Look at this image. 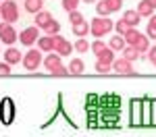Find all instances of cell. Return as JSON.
Returning <instances> with one entry per match:
<instances>
[{"mask_svg":"<svg viewBox=\"0 0 156 137\" xmlns=\"http://www.w3.org/2000/svg\"><path fill=\"white\" fill-rule=\"evenodd\" d=\"M73 48L77 50V52H87V50L92 48V46H90V44L85 42L83 37H81V39H77V42H75V46H73Z\"/></svg>","mask_w":156,"mask_h":137,"instance_id":"83f0119b","label":"cell"},{"mask_svg":"<svg viewBox=\"0 0 156 137\" xmlns=\"http://www.w3.org/2000/svg\"><path fill=\"white\" fill-rule=\"evenodd\" d=\"M42 4H44V0H25V11L40 12L42 11Z\"/></svg>","mask_w":156,"mask_h":137,"instance_id":"d6986e66","label":"cell"},{"mask_svg":"<svg viewBox=\"0 0 156 137\" xmlns=\"http://www.w3.org/2000/svg\"><path fill=\"white\" fill-rule=\"evenodd\" d=\"M40 62H44V58H42V52L40 50H29L27 54L23 56V67L27 69V71H36L37 67H40Z\"/></svg>","mask_w":156,"mask_h":137,"instance_id":"5b68a950","label":"cell"},{"mask_svg":"<svg viewBox=\"0 0 156 137\" xmlns=\"http://www.w3.org/2000/svg\"><path fill=\"white\" fill-rule=\"evenodd\" d=\"M125 44H127V42H125L123 36H115V37H110V42H108V46H110L112 50H123Z\"/></svg>","mask_w":156,"mask_h":137,"instance_id":"ffe728a7","label":"cell"},{"mask_svg":"<svg viewBox=\"0 0 156 137\" xmlns=\"http://www.w3.org/2000/svg\"><path fill=\"white\" fill-rule=\"evenodd\" d=\"M123 56H125L127 60H135V58H140V50L129 44V46H125V48H123Z\"/></svg>","mask_w":156,"mask_h":137,"instance_id":"2e32d148","label":"cell"},{"mask_svg":"<svg viewBox=\"0 0 156 137\" xmlns=\"http://www.w3.org/2000/svg\"><path fill=\"white\" fill-rule=\"evenodd\" d=\"M140 19H142V15L137 11H125V15H123V21L127 25H131V27H135V25L140 23Z\"/></svg>","mask_w":156,"mask_h":137,"instance_id":"7c38bea8","label":"cell"},{"mask_svg":"<svg viewBox=\"0 0 156 137\" xmlns=\"http://www.w3.org/2000/svg\"><path fill=\"white\" fill-rule=\"evenodd\" d=\"M83 2H87V4H94V2H98V0H83Z\"/></svg>","mask_w":156,"mask_h":137,"instance_id":"d6a6232c","label":"cell"},{"mask_svg":"<svg viewBox=\"0 0 156 137\" xmlns=\"http://www.w3.org/2000/svg\"><path fill=\"white\" fill-rule=\"evenodd\" d=\"M79 2L81 0H62V9L67 12H71V11H75L77 6H79Z\"/></svg>","mask_w":156,"mask_h":137,"instance_id":"4316f807","label":"cell"},{"mask_svg":"<svg viewBox=\"0 0 156 137\" xmlns=\"http://www.w3.org/2000/svg\"><path fill=\"white\" fill-rule=\"evenodd\" d=\"M112 71H117L119 75H135V71H133V67H131V60H127L125 56L112 62Z\"/></svg>","mask_w":156,"mask_h":137,"instance_id":"ba28073f","label":"cell"},{"mask_svg":"<svg viewBox=\"0 0 156 137\" xmlns=\"http://www.w3.org/2000/svg\"><path fill=\"white\" fill-rule=\"evenodd\" d=\"M52 21V12H48V11H40V12H36V25L37 27H46V25Z\"/></svg>","mask_w":156,"mask_h":137,"instance_id":"8fae6325","label":"cell"},{"mask_svg":"<svg viewBox=\"0 0 156 137\" xmlns=\"http://www.w3.org/2000/svg\"><path fill=\"white\" fill-rule=\"evenodd\" d=\"M148 37L156 39V15H152L150 21H148Z\"/></svg>","mask_w":156,"mask_h":137,"instance_id":"cb8c5ba5","label":"cell"},{"mask_svg":"<svg viewBox=\"0 0 156 137\" xmlns=\"http://www.w3.org/2000/svg\"><path fill=\"white\" fill-rule=\"evenodd\" d=\"M106 4H108V9H110V12H117L123 6V0H106Z\"/></svg>","mask_w":156,"mask_h":137,"instance_id":"f546056e","label":"cell"},{"mask_svg":"<svg viewBox=\"0 0 156 137\" xmlns=\"http://www.w3.org/2000/svg\"><path fill=\"white\" fill-rule=\"evenodd\" d=\"M123 37H125V42H127V44H131V46H133V44L137 42V37H140V31H137L135 27H131V29H129Z\"/></svg>","mask_w":156,"mask_h":137,"instance_id":"7402d4cb","label":"cell"},{"mask_svg":"<svg viewBox=\"0 0 156 137\" xmlns=\"http://www.w3.org/2000/svg\"><path fill=\"white\" fill-rule=\"evenodd\" d=\"M133 46L140 50V54H144V52H148V50H150V37H148V36H142V33H140L137 42H135Z\"/></svg>","mask_w":156,"mask_h":137,"instance_id":"5bb4252c","label":"cell"},{"mask_svg":"<svg viewBox=\"0 0 156 137\" xmlns=\"http://www.w3.org/2000/svg\"><path fill=\"white\" fill-rule=\"evenodd\" d=\"M96 12L100 15V17H108V15H110V9H108L106 0H102V2H96Z\"/></svg>","mask_w":156,"mask_h":137,"instance_id":"603a6c76","label":"cell"},{"mask_svg":"<svg viewBox=\"0 0 156 137\" xmlns=\"http://www.w3.org/2000/svg\"><path fill=\"white\" fill-rule=\"evenodd\" d=\"M137 12H140L142 17H152V15H154V6H152L148 0H142V2L137 4Z\"/></svg>","mask_w":156,"mask_h":137,"instance_id":"4fadbf2b","label":"cell"},{"mask_svg":"<svg viewBox=\"0 0 156 137\" xmlns=\"http://www.w3.org/2000/svg\"><path fill=\"white\" fill-rule=\"evenodd\" d=\"M154 64H156V62H154Z\"/></svg>","mask_w":156,"mask_h":137,"instance_id":"e575fe53","label":"cell"},{"mask_svg":"<svg viewBox=\"0 0 156 137\" xmlns=\"http://www.w3.org/2000/svg\"><path fill=\"white\" fill-rule=\"evenodd\" d=\"M52 37H54V50H56V54H60V56H69V54H71V50H73L71 44H69L62 36H58V33H56V36H52Z\"/></svg>","mask_w":156,"mask_h":137,"instance_id":"52a82bcc","label":"cell"},{"mask_svg":"<svg viewBox=\"0 0 156 137\" xmlns=\"http://www.w3.org/2000/svg\"><path fill=\"white\" fill-rule=\"evenodd\" d=\"M44 64H46V69H48L52 75H58V77L69 75V69H65L62 62H60V54H48V56L44 58Z\"/></svg>","mask_w":156,"mask_h":137,"instance_id":"3957f363","label":"cell"},{"mask_svg":"<svg viewBox=\"0 0 156 137\" xmlns=\"http://www.w3.org/2000/svg\"><path fill=\"white\" fill-rule=\"evenodd\" d=\"M0 75H11V64H9L6 60L0 64Z\"/></svg>","mask_w":156,"mask_h":137,"instance_id":"4dcf8cb0","label":"cell"},{"mask_svg":"<svg viewBox=\"0 0 156 137\" xmlns=\"http://www.w3.org/2000/svg\"><path fill=\"white\" fill-rule=\"evenodd\" d=\"M112 62H115V50L108 46L102 54H98V62H96V71L98 73H110L112 71Z\"/></svg>","mask_w":156,"mask_h":137,"instance_id":"7a4b0ae2","label":"cell"},{"mask_svg":"<svg viewBox=\"0 0 156 137\" xmlns=\"http://www.w3.org/2000/svg\"><path fill=\"white\" fill-rule=\"evenodd\" d=\"M115 29L119 31V36H125V33L131 29V25H127L125 21H123V19H121V21H117V23H115Z\"/></svg>","mask_w":156,"mask_h":137,"instance_id":"d4e9b609","label":"cell"},{"mask_svg":"<svg viewBox=\"0 0 156 137\" xmlns=\"http://www.w3.org/2000/svg\"><path fill=\"white\" fill-rule=\"evenodd\" d=\"M40 50H44V52H52L54 50V37L52 36H46L40 39Z\"/></svg>","mask_w":156,"mask_h":137,"instance_id":"ac0fdd59","label":"cell"},{"mask_svg":"<svg viewBox=\"0 0 156 137\" xmlns=\"http://www.w3.org/2000/svg\"><path fill=\"white\" fill-rule=\"evenodd\" d=\"M104 50H106V44H104V42H100V39H96V42L92 44V52H94L96 56H98V54H102Z\"/></svg>","mask_w":156,"mask_h":137,"instance_id":"f1b7e54d","label":"cell"},{"mask_svg":"<svg viewBox=\"0 0 156 137\" xmlns=\"http://www.w3.org/2000/svg\"><path fill=\"white\" fill-rule=\"evenodd\" d=\"M148 58H150L152 62H156V46H152V48H150V52H148Z\"/></svg>","mask_w":156,"mask_h":137,"instance_id":"1f68e13d","label":"cell"},{"mask_svg":"<svg viewBox=\"0 0 156 137\" xmlns=\"http://www.w3.org/2000/svg\"><path fill=\"white\" fill-rule=\"evenodd\" d=\"M0 39L4 42V44H15V39H17V33H15V29H12L11 23H0Z\"/></svg>","mask_w":156,"mask_h":137,"instance_id":"8992f818","label":"cell"},{"mask_svg":"<svg viewBox=\"0 0 156 137\" xmlns=\"http://www.w3.org/2000/svg\"><path fill=\"white\" fill-rule=\"evenodd\" d=\"M73 33L79 36V37H83L85 33H90V23H87V21H81V23L73 25Z\"/></svg>","mask_w":156,"mask_h":137,"instance_id":"e0dca14e","label":"cell"},{"mask_svg":"<svg viewBox=\"0 0 156 137\" xmlns=\"http://www.w3.org/2000/svg\"><path fill=\"white\" fill-rule=\"evenodd\" d=\"M44 31H46L48 36H56V33L60 31V23H58V21H54V19H52V21H50V23L46 25V27H44Z\"/></svg>","mask_w":156,"mask_h":137,"instance_id":"44dd1931","label":"cell"},{"mask_svg":"<svg viewBox=\"0 0 156 137\" xmlns=\"http://www.w3.org/2000/svg\"><path fill=\"white\" fill-rule=\"evenodd\" d=\"M69 21H71V25L81 23V21H83V15H81V12L77 11V9H75V11H71V12H69Z\"/></svg>","mask_w":156,"mask_h":137,"instance_id":"484cf974","label":"cell"},{"mask_svg":"<svg viewBox=\"0 0 156 137\" xmlns=\"http://www.w3.org/2000/svg\"><path fill=\"white\" fill-rule=\"evenodd\" d=\"M4 60L9 62V64L21 62V52H19L17 48H6V52H4Z\"/></svg>","mask_w":156,"mask_h":137,"instance_id":"30bf717a","label":"cell"},{"mask_svg":"<svg viewBox=\"0 0 156 137\" xmlns=\"http://www.w3.org/2000/svg\"><path fill=\"white\" fill-rule=\"evenodd\" d=\"M112 29H115V23H112L108 17H96V19H92V23H90V33H94L98 39L102 36H106L108 31H112Z\"/></svg>","mask_w":156,"mask_h":137,"instance_id":"6da1fadb","label":"cell"},{"mask_svg":"<svg viewBox=\"0 0 156 137\" xmlns=\"http://www.w3.org/2000/svg\"><path fill=\"white\" fill-rule=\"evenodd\" d=\"M148 2H150V4H152V6L156 9V0H148Z\"/></svg>","mask_w":156,"mask_h":137,"instance_id":"836d02e7","label":"cell"},{"mask_svg":"<svg viewBox=\"0 0 156 137\" xmlns=\"http://www.w3.org/2000/svg\"><path fill=\"white\" fill-rule=\"evenodd\" d=\"M37 25H34V27H27V29H23V33L19 36V39H21V44L23 46H34L37 39Z\"/></svg>","mask_w":156,"mask_h":137,"instance_id":"9c48e42d","label":"cell"},{"mask_svg":"<svg viewBox=\"0 0 156 137\" xmlns=\"http://www.w3.org/2000/svg\"><path fill=\"white\" fill-rule=\"evenodd\" d=\"M0 15H2V19H4L6 23H15V21L19 19L17 4H15L12 0H4V2L0 4Z\"/></svg>","mask_w":156,"mask_h":137,"instance_id":"277c9868","label":"cell"},{"mask_svg":"<svg viewBox=\"0 0 156 137\" xmlns=\"http://www.w3.org/2000/svg\"><path fill=\"white\" fill-rule=\"evenodd\" d=\"M83 73V60L81 58H73L69 62V75H81Z\"/></svg>","mask_w":156,"mask_h":137,"instance_id":"9a60e30c","label":"cell"}]
</instances>
